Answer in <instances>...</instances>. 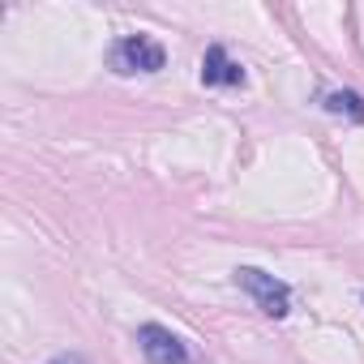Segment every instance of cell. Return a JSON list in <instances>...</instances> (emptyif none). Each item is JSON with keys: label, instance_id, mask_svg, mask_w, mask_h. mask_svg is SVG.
<instances>
[{"label": "cell", "instance_id": "cell-1", "mask_svg": "<svg viewBox=\"0 0 364 364\" xmlns=\"http://www.w3.org/2000/svg\"><path fill=\"white\" fill-rule=\"evenodd\" d=\"M236 283L257 300L262 313H270V317H287V309H291V291H287L283 279H274V274H266V270H253V266H240V270H236Z\"/></svg>", "mask_w": 364, "mask_h": 364}, {"label": "cell", "instance_id": "cell-2", "mask_svg": "<svg viewBox=\"0 0 364 364\" xmlns=\"http://www.w3.org/2000/svg\"><path fill=\"white\" fill-rule=\"evenodd\" d=\"M163 65H167V52L146 35H129L112 48V69L116 73H159Z\"/></svg>", "mask_w": 364, "mask_h": 364}, {"label": "cell", "instance_id": "cell-3", "mask_svg": "<svg viewBox=\"0 0 364 364\" xmlns=\"http://www.w3.org/2000/svg\"><path fill=\"white\" fill-rule=\"evenodd\" d=\"M137 347H141V355L150 364H189L185 343H180L171 330H163V326H141L137 330Z\"/></svg>", "mask_w": 364, "mask_h": 364}, {"label": "cell", "instance_id": "cell-4", "mask_svg": "<svg viewBox=\"0 0 364 364\" xmlns=\"http://www.w3.org/2000/svg\"><path fill=\"white\" fill-rule=\"evenodd\" d=\"M202 82H206V86H240V82H245V69H240L236 60H228V52L215 43V48H206V56H202Z\"/></svg>", "mask_w": 364, "mask_h": 364}, {"label": "cell", "instance_id": "cell-5", "mask_svg": "<svg viewBox=\"0 0 364 364\" xmlns=\"http://www.w3.org/2000/svg\"><path fill=\"white\" fill-rule=\"evenodd\" d=\"M326 112H334V116H351V120H364V99H360L355 90H334V95L326 99Z\"/></svg>", "mask_w": 364, "mask_h": 364}, {"label": "cell", "instance_id": "cell-6", "mask_svg": "<svg viewBox=\"0 0 364 364\" xmlns=\"http://www.w3.org/2000/svg\"><path fill=\"white\" fill-rule=\"evenodd\" d=\"M52 364H86V360H82V355H56Z\"/></svg>", "mask_w": 364, "mask_h": 364}]
</instances>
